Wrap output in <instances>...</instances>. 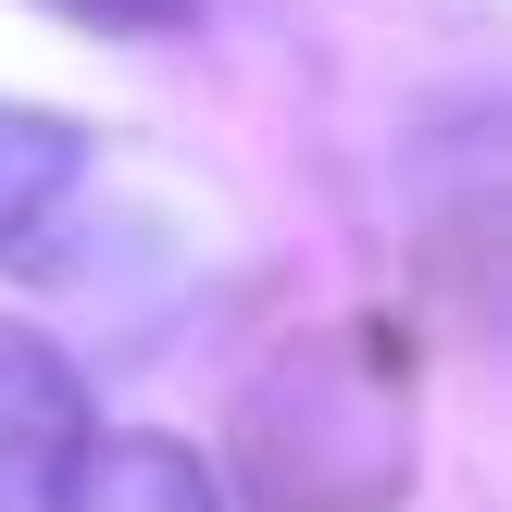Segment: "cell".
<instances>
[{
  "mask_svg": "<svg viewBox=\"0 0 512 512\" xmlns=\"http://www.w3.org/2000/svg\"><path fill=\"white\" fill-rule=\"evenodd\" d=\"M88 388L50 338L0 325V512H63L75 500V463H88Z\"/></svg>",
  "mask_w": 512,
  "mask_h": 512,
  "instance_id": "cell-1",
  "label": "cell"
},
{
  "mask_svg": "<svg viewBox=\"0 0 512 512\" xmlns=\"http://www.w3.org/2000/svg\"><path fill=\"white\" fill-rule=\"evenodd\" d=\"M75 175H88V138H75L63 113H25V100H0V250L38 238V225L75 200Z\"/></svg>",
  "mask_w": 512,
  "mask_h": 512,
  "instance_id": "cell-2",
  "label": "cell"
},
{
  "mask_svg": "<svg viewBox=\"0 0 512 512\" xmlns=\"http://www.w3.org/2000/svg\"><path fill=\"white\" fill-rule=\"evenodd\" d=\"M63 512H225V500L200 475V450H175V438H88Z\"/></svg>",
  "mask_w": 512,
  "mask_h": 512,
  "instance_id": "cell-3",
  "label": "cell"
},
{
  "mask_svg": "<svg viewBox=\"0 0 512 512\" xmlns=\"http://www.w3.org/2000/svg\"><path fill=\"white\" fill-rule=\"evenodd\" d=\"M50 13H75V25H100V38H163V25H188L200 0H50Z\"/></svg>",
  "mask_w": 512,
  "mask_h": 512,
  "instance_id": "cell-4",
  "label": "cell"
}]
</instances>
